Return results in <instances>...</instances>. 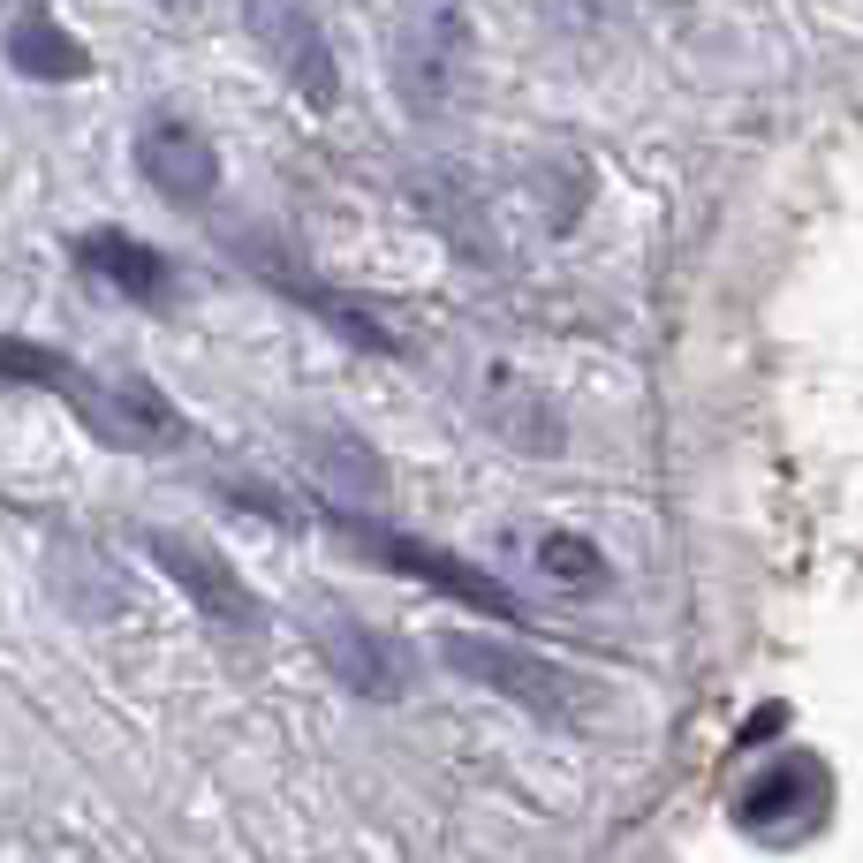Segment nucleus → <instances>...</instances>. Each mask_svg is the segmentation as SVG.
<instances>
[{"instance_id": "1", "label": "nucleus", "mask_w": 863, "mask_h": 863, "mask_svg": "<svg viewBox=\"0 0 863 863\" xmlns=\"http://www.w3.org/2000/svg\"><path fill=\"white\" fill-rule=\"evenodd\" d=\"M8 379H15V386H23V379L61 386V394L76 402V417H84L99 440L130 447V455H152V447H174V440H182L174 402H160L145 379H91V371H76L69 356H38L30 342H8Z\"/></svg>"}, {"instance_id": "2", "label": "nucleus", "mask_w": 863, "mask_h": 863, "mask_svg": "<svg viewBox=\"0 0 863 863\" xmlns=\"http://www.w3.org/2000/svg\"><path fill=\"white\" fill-rule=\"evenodd\" d=\"M243 23L258 38V53L273 61V76L311 107V114H334L342 107V61L319 30V15L304 0H243Z\"/></svg>"}, {"instance_id": "3", "label": "nucleus", "mask_w": 863, "mask_h": 863, "mask_svg": "<svg viewBox=\"0 0 863 863\" xmlns=\"http://www.w3.org/2000/svg\"><path fill=\"white\" fill-rule=\"evenodd\" d=\"M463 76H470V30L447 0L417 8L402 30H394V91L409 114H447L463 99Z\"/></svg>"}, {"instance_id": "4", "label": "nucleus", "mask_w": 863, "mask_h": 863, "mask_svg": "<svg viewBox=\"0 0 863 863\" xmlns=\"http://www.w3.org/2000/svg\"><path fill=\"white\" fill-rule=\"evenodd\" d=\"M440 652H447V667H455V675H470V682L501 690L508 704H522V712L568 719V712L583 704V690H576V675H568V667H553V659H538V652H522V644H501V637H470V629H455V637H440Z\"/></svg>"}, {"instance_id": "5", "label": "nucleus", "mask_w": 863, "mask_h": 863, "mask_svg": "<svg viewBox=\"0 0 863 863\" xmlns=\"http://www.w3.org/2000/svg\"><path fill=\"white\" fill-rule=\"evenodd\" d=\"M342 538L356 545V553H371V560L402 568V576H424L432 591H447V599H463V606H478V614H501V621H516V599H508L493 576H478L470 560H455V553H440V545H424V538H402V530H386V522H363V516H342Z\"/></svg>"}, {"instance_id": "6", "label": "nucleus", "mask_w": 863, "mask_h": 863, "mask_svg": "<svg viewBox=\"0 0 863 863\" xmlns=\"http://www.w3.org/2000/svg\"><path fill=\"white\" fill-rule=\"evenodd\" d=\"M152 560L168 568L174 583H182V599L220 629V637H258L266 629V606L250 599V583L212 553V545H197V538H168V530H152Z\"/></svg>"}, {"instance_id": "7", "label": "nucleus", "mask_w": 863, "mask_h": 863, "mask_svg": "<svg viewBox=\"0 0 863 863\" xmlns=\"http://www.w3.org/2000/svg\"><path fill=\"white\" fill-rule=\"evenodd\" d=\"M130 152H137V174H145L168 205H205V197L220 189V152H212V137H205L197 122H182V114H145Z\"/></svg>"}, {"instance_id": "8", "label": "nucleus", "mask_w": 863, "mask_h": 863, "mask_svg": "<svg viewBox=\"0 0 863 863\" xmlns=\"http://www.w3.org/2000/svg\"><path fill=\"white\" fill-rule=\"evenodd\" d=\"M69 258H76V273H84V281L114 288L122 304H145V311L174 304V266L152 250V243L122 235V227H91V235H76V243H69Z\"/></svg>"}, {"instance_id": "9", "label": "nucleus", "mask_w": 863, "mask_h": 863, "mask_svg": "<svg viewBox=\"0 0 863 863\" xmlns=\"http://www.w3.org/2000/svg\"><path fill=\"white\" fill-rule=\"evenodd\" d=\"M311 629H319L326 667H334L356 696H394L402 690V659H394V644H386L371 621H356V614H319Z\"/></svg>"}, {"instance_id": "10", "label": "nucleus", "mask_w": 863, "mask_h": 863, "mask_svg": "<svg viewBox=\"0 0 863 863\" xmlns=\"http://www.w3.org/2000/svg\"><path fill=\"white\" fill-rule=\"evenodd\" d=\"M8 61L15 76H38V84H84L91 76V53L76 46V30L46 8H15L8 23Z\"/></svg>"}, {"instance_id": "11", "label": "nucleus", "mask_w": 863, "mask_h": 863, "mask_svg": "<svg viewBox=\"0 0 863 863\" xmlns=\"http://www.w3.org/2000/svg\"><path fill=\"white\" fill-rule=\"evenodd\" d=\"M470 409H478L485 424H501L516 447H560V424H553L545 394H530V386H522V379H508V371H485Z\"/></svg>"}, {"instance_id": "12", "label": "nucleus", "mask_w": 863, "mask_h": 863, "mask_svg": "<svg viewBox=\"0 0 863 863\" xmlns=\"http://www.w3.org/2000/svg\"><path fill=\"white\" fill-rule=\"evenodd\" d=\"M530 568H538V583H553V591H606V553L591 545V538H576V530H538L530 538Z\"/></svg>"}, {"instance_id": "13", "label": "nucleus", "mask_w": 863, "mask_h": 863, "mask_svg": "<svg viewBox=\"0 0 863 863\" xmlns=\"http://www.w3.org/2000/svg\"><path fill=\"white\" fill-rule=\"evenodd\" d=\"M160 8H197V0H160Z\"/></svg>"}]
</instances>
